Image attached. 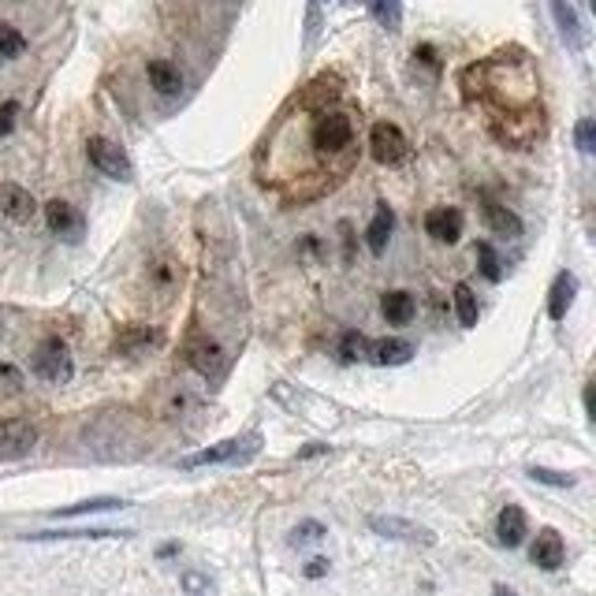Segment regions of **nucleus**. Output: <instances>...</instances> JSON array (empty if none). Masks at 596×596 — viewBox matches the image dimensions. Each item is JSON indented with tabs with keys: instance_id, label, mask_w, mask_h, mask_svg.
<instances>
[{
	"instance_id": "f257e3e1",
	"label": "nucleus",
	"mask_w": 596,
	"mask_h": 596,
	"mask_svg": "<svg viewBox=\"0 0 596 596\" xmlns=\"http://www.w3.org/2000/svg\"><path fill=\"white\" fill-rule=\"evenodd\" d=\"M309 142L313 149H317L321 156H328V161H336V156H343V161H355V119L347 112H321L317 123H313L309 131Z\"/></svg>"
},
{
	"instance_id": "f03ea898",
	"label": "nucleus",
	"mask_w": 596,
	"mask_h": 596,
	"mask_svg": "<svg viewBox=\"0 0 596 596\" xmlns=\"http://www.w3.org/2000/svg\"><path fill=\"white\" fill-rule=\"evenodd\" d=\"M30 365H34V373L42 376V381H49V384H68L71 381V369H75L68 343L60 339V336H45L38 343L34 358H30Z\"/></svg>"
},
{
	"instance_id": "7ed1b4c3",
	"label": "nucleus",
	"mask_w": 596,
	"mask_h": 596,
	"mask_svg": "<svg viewBox=\"0 0 596 596\" xmlns=\"http://www.w3.org/2000/svg\"><path fill=\"white\" fill-rule=\"evenodd\" d=\"M86 156H90V165L98 168L101 175H109V179H119V183H131V179H135V168H131V161H128V153H123L112 138L93 135V138L86 142Z\"/></svg>"
},
{
	"instance_id": "20e7f679",
	"label": "nucleus",
	"mask_w": 596,
	"mask_h": 596,
	"mask_svg": "<svg viewBox=\"0 0 596 596\" xmlns=\"http://www.w3.org/2000/svg\"><path fill=\"white\" fill-rule=\"evenodd\" d=\"M369 149H373V156H376L381 165H402L406 156H411V142H406V135L395 128V123H388V119L373 123Z\"/></svg>"
},
{
	"instance_id": "39448f33",
	"label": "nucleus",
	"mask_w": 596,
	"mask_h": 596,
	"mask_svg": "<svg viewBox=\"0 0 596 596\" xmlns=\"http://www.w3.org/2000/svg\"><path fill=\"white\" fill-rule=\"evenodd\" d=\"M186 362H191L205 381H221L224 376V365H228V355H224V347L221 343H213V339H191L186 343Z\"/></svg>"
},
{
	"instance_id": "423d86ee",
	"label": "nucleus",
	"mask_w": 596,
	"mask_h": 596,
	"mask_svg": "<svg viewBox=\"0 0 596 596\" xmlns=\"http://www.w3.org/2000/svg\"><path fill=\"white\" fill-rule=\"evenodd\" d=\"M38 444V429L23 421V418H12V421H0V459H26Z\"/></svg>"
},
{
	"instance_id": "0eeeda50",
	"label": "nucleus",
	"mask_w": 596,
	"mask_h": 596,
	"mask_svg": "<svg viewBox=\"0 0 596 596\" xmlns=\"http://www.w3.org/2000/svg\"><path fill=\"white\" fill-rule=\"evenodd\" d=\"M425 232H429V239L444 242V246L459 242V239H462V213L451 209V205H436V209H429V213H425Z\"/></svg>"
},
{
	"instance_id": "6e6552de",
	"label": "nucleus",
	"mask_w": 596,
	"mask_h": 596,
	"mask_svg": "<svg viewBox=\"0 0 596 596\" xmlns=\"http://www.w3.org/2000/svg\"><path fill=\"white\" fill-rule=\"evenodd\" d=\"M529 559H533V567L552 574V571L563 567V559H567V544H563V537L555 529H541L537 541H533V548H529Z\"/></svg>"
},
{
	"instance_id": "1a4fd4ad",
	"label": "nucleus",
	"mask_w": 596,
	"mask_h": 596,
	"mask_svg": "<svg viewBox=\"0 0 596 596\" xmlns=\"http://www.w3.org/2000/svg\"><path fill=\"white\" fill-rule=\"evenodd\" d=\"M0 213H5L8 221H15V224H26L30 216L38 213V202H34V194H30V191H23V186L5 183V186H0Z\"/></svg>"
},
{
	"instance_id": "9d476101",
	"label": "nucleus",
	"mask_w": 596,
	"mask_h": 596,
	"mask_svg": "<svg viewBox=\"0 0 596 596\" xmlns=\"http://www.w3.org/2000/svg\"><path fill=\"white\" fill-rule=\"evenodd\" d=\"M369 529H376L381 537H392V541H421V544H432V529L414 525V522H406V518H381V515H373L369 518Z\"/></svg>"
},
{
	"instance_id": "9b49d317",
	"label": "nucleus",
	"mask_w": 596,
	"mask_h": 596,
	"mask_svg": "<svg viewBox=\"0 0 596 596\" xmlns=\"http://www.w3.org/2000/svg\"><path fill=\"white\" fill-rule=\"evenodd\" d=\"M525 529H529L525 511L518 504H507L504 511H499V518H496V541L504 548H518L525 541Z\"/></svg>"
},
{
	"instance_id": "f8f14e48",
	"label": "nucleus",
	"mask_w": 596,
	"mask_h": 596,
	"mask_svg": "<svg viewBox=\"0 0 596 596\" xmlns=\"http://www.w3.org/2000/svg\"><path fill=\"white\" fill-rule=\"evenodd\" d=\"M45 224H49V232L60 235V239L82 235V216H79L68 202H60V198H52V202L45 205Z\"/></svg>"
},
{
	"instance_id": "ddd939ff",
	"label": "nucleus",
	"mask_w": 596,
	"mask_h": 596,
	"mask_svg": "<svg viewBox=\"0 0 596 596\" xmlns=\"http://www.w3.org/2000/svg\"><path fill=\"white\" fill-rule=\"evenodd\" d=\"M552 15H555V26L563 42H567L571 49H582L585 45V30H582V19L574 12V0H552Z\"/></svg>"
},
{
	"instance_id": "4468645a",
	"label": "nucleus",
	"mask_w": 596,
	"mask_h": 596,
	"mask_svg": "<svg viewBox=\"0 0 596 596\" xmlns=\"http://www.w3.org/2000/svg\"><path fill=\"white\" fill-rule=\"evenodd\" d=\"M250 440H254V436H250ZM250 440H221V444H213V448H205V451H198V455H191V459H183L179 466H183V469H198V466L232 462V459L242 455V448H246Z\"/></svg>"
},
{
	"instance_id": "2eb2a0df",
	"label": "nucleus",
	"mask_w": 596,
	"mask_h": 596,
	"mask_svg": "<svg viewBox=\"0 0 596 596\" xmlns=\"http://www.w3.org/2000/svg\"><path fill=\"white\" fill-rule=\"evenodd\" d=\"M574 295H578L574 272H559L555 284H552V291H548V317H552V321H563V317H567V309H571Z\"/></svg>"
},
{
	"instance_id": "dca6fc26",
	"label": "nucleus",
	"mask_w": 596,
	"mask_h": 596,
	"mask_svg": "<svg viewBox=\"0 0 596 596\" xmlns=\"http://www.w3.org/2000/svg\"><path fill=\"white\" fill-rule=\"evenodd\" d=\"M146 79H149V86L156 93H161V98H175V93L183 90V75H179L175 64H168V60H149V64H146Z\"/></svg>"
},
{
	"instance_id": "f3484780",
	"label": "nucleus",
	"mask_w": 596,
	"mask_h": 596,
	"mask_svg": "<svg viewBox=\"0 0 596 596\" xmlns=\"http://www.w3.org/2000/svg\"><path fill=\"white\" fill-rule=\"evenodd\" d=\"M381 313H384V321H388V325L402 328V325H411V321H414L418 302H414L411 291H388V295L381 298Z\"/></svg>"
},
{
	"instance_id": "a211bd4d",
	"label": "nucleus",
	"mask_w": 596,
	"mask_h": 596,
	"mask_svg": "<svg viewBox=\"0 0 596 596\" xmlns=\"http://www.w3.org/2000/svg\"><path fill=\"white\" fill-rule=\"evenodd\" d=\"M392 232H395V213L381 202V205H376V213H373V224L365 228V246L373 250V254H384Z\"/></svg>"
},
{
	"instance_id": "6ab92c4d",
	"label": "nucleus",
	"mask_w": 596,
	"mask_h": 596,
	"mask_svg": "<svg viewBox=\"0 0 596 596\" xmlns=\"http://www.w3.org/2000/svg\"><path fill=\"white\" fill-rule=\"evenodd\" d=\"M376 365H402V362H411L414 358V347L406 339H376L369 343V351H365Z\"/></svg>"
},
{
	"instance_id": "aec40b11",
	"label": "nucleus",
	"mask_w": 596,
	"mask_h": 596,
	"mask_svg": "<svg viewBox=\"0 0 596 596\" xmlns=\"http://www.w3.org/2000/svg\"><path fill=\"white\" fill-rule=\"evenodd\" d=\"M485 221L496 235H522V221L507 209V205H499V202H485Z\"/></svg>"
},
{
	"instance_id": "412c9836",
	"label": "nucleus",
	"mask_w": 596,
	"mask_h": 596,
	"mask_svg": "<svg viewBox=\"0 0 596 596\" xmlns=\"http://www.w3.org/2000/svg\"><path fill=\"white\" fill-rule=\"evenodd\" d=\"M451 302H455V313H459L462 328H474L478 325V295H474V288H469V284H455Z\"/></svg>"
},
{
	"instance_id": "4be33fe9",
	"label": "nucleus",
	"mask_w": 596,
	"mask_h": 596,
	"mask_svg": "<svg viewBox=\"0 0 596 596\" xmlns=\"http://www.w3.org/2000/svg\"><path fill=\"white\" fill-rule=\"evenodd\" d=\"M116 507H123V499H116V496H101V499H82V504L60 507V511H52V515H56V518H75V515H93V511H116Z\"/></svg>"
},
{
	"instance_id": "5701e85b",
	"label": "nucleus",
	"mask_w": 596,
	"mask_h": 596,
	"mask_svg": "<svg viewBox=\"0 0 596 596\" xmlns=\"http://www.w3.org/2000/svg\"><path fill=\"white\" fill-rule=\"evenodd\" d=\"M26 52V38L12 23H0V60H15Z\"/></svg>"
},
{
	"instance_id": "b1692460",
	"label": "nucleus",
	"mask_w": 596,
	"mask_h": 596,
	"mask_svg": "<svg viewBox=\"0 0 596 596\" xmlns=\"http://www.w3.org/2000/svg\"><path fill=\"white\" fill-rule=\"evenodd\" d=\"M161 343V332H149V328H135V332H123L116 339L119 351H138V347H156Z\"/></svg>"
},
{
	"instance_id": "393cba45",
	"label": "nucleus",
	"mask_w": 596,
	"mask_h": 596,
	"mask_svg": "<svg viewBox=\"0 0 596 596\" xmlns=\"http://www.w3.org/2000/svg\"><path fill=\"white\" fill-rule=\"evenodd\" d=\"M478 261H481L485 279L499 284V276H504V265H499V254H496V246H492V242H478Z\"/></svg>"
},
{
	"instance_id": "a878e982",
	"label": "nucleus",
	"mask_w": 596,
	"mask_h": 596,
	"mask_svg": "<svg viewBox=\"0 0 596 596\" xmlns=\"http://www.w3.org/2000/svg\"><path fill=\"white\" fill-rule=\"evenodd\" d=\"M365 351H369V343L358 332H343V339H339V362H358V358H365Z\"/></svg>"
},
{
	"instance_id": "bb28decb",
	"label": "nucleus",
	"mask_w": 596,
	"mask_h": 596,
	"mask_svg": "<svg viewBox=\"0 0 596 596\" xmlns=\"http://www.w3.org/2000/svg\"><path fill=\"white\" fill-rule=\"evenodd\" d=\"M321 537H328V529L321 525V522H298L295 529H291V544H313V541H321Z\"/></svg>"
},
{
	"instance_id": "cd10ccee",
	"label": "nucleus",
	"mask_w": 596,
	"mask_h": 596,
	"mask_svg": "<svg viewBox=\"0 0 596 596\" xmlns=\"http://www.w3.org/2000/svg\"><path fill=\"white\" fill-rule=\"evenodd\" d=\"M574 142H578V149L589 156L592 149H596V128H592V119L589 116H582L578 119V131H574Z\"/></svg>"
},
{
	"instance_id": "c85d7f7f",
	"label": "nucleus",
	"mask_w": 596,
	"mask_h": 596,
	"mask_svg": "<svg viewBox=\"0 0 596 596\" xmlns=\"http://www.w3.org/2000/svg\"><path fill=\"white\" fill-rule=\"evenodd\" d=\"M373 12H376V19H381L388 30L399 26V0H373Z\"/></svg>"
},
{
	"instance_id": "c756f323",
	"label": "nucleus",
	"mask_w": 596,
	"mask_h": 596,
	"mask_svg": "<svg viewBox=\"0 0 596 596\" xmlns=\"http://www.w3.org/2000/svg\"><path fill=\"white\" fill-rule=\"evenodd\" d=\"M529 478H533V481H541V485H559V488H571V485H574L571 474H552V469H544V466H533V469H529Z\"/></svg>"
},
{
	"instance_id": "7c9ffc66",
	"label": "nucleus",
	"mask_w": 596,
	"mask_h": 596,
	"mask_svg": "<svg viewBox=\"0 0 596 596\" xmlns=\"http://www.w3.org/2000/svg\"><path fill=\"white\" fill-rule=\"evenodd\" d=\"M15 116H19V101H5V105H0V138L15 128Z\"/></svg>"
},
{
	"instance_id": "2f4dec72",
	"label": "nucleus",
	"mask_w": 596,
	"mask_h": 596,
	"mask_svg": "<svg viewBox=\"0 0 596 596\" xmlns=\"http://www.w3.org/2000/svg\"><path fill=\"white\" fill-rule=\"evenodd\" d=\"M328 567H332L328 559H313V563H306V578H309V582H317V578L328 574Z\"/></svg>"
},
{
	"instance_id": "473e14b6",
	"label": "nucleus",
	"mask_w": 596,
	"mask_h": 596,
	"mask_svg": "<svg viewBox=\"0 0 596 596\" xmlns=\"http://www.w3.org/2000/svg\"><path fill=\"white\" fill-rule=\"evenodd\" d=\"M414 56H421V64H425V68H432V71L440 68V60H436V49H432V45H418V49H414Z\"/></svg>"
},
{
	"instance_id": "72a5a7b5",
	"label": "nucleus",
	"mask_w": 596,
	"mask_h": 596,
	"mask_svg": "<svg viewBox=\"0 0 596 596\" xmlns=\"http://www.w3.org/2000/svg\"><path fill=\"white\" fill-rule=\"evenodd\" d=\"M153 279H156V284H172V279H175V269L165 261V265H156V272H153Z\"/></svg>"
},
{
	"instance_id": "f704fd0d",
	"label": "nucleus",
	"mask_w": 596,
	"mask_h": 596,
	"mask_svg": "<svg viewBox=\"0 0 596 596\" xmlns=\"http://www.w3.org/2000/svg\"><path fill=\"white\" fill-rule=\"evenodd\" d=\"M183 585H186V589H213L209 582H202V578H194V574H191V578H183Z\"/></svg>"
}]
</instances>
